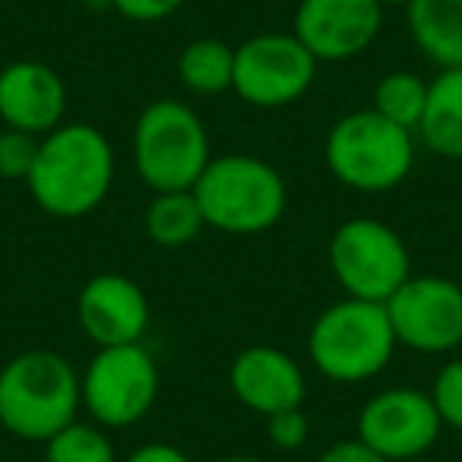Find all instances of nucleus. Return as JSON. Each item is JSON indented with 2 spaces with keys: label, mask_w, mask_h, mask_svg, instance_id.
I'll return each mask as SVG.
<instances>
[{
  "label": "nucleus",
  "mask_w": 462,
  "mask_h": 462,
  "mask_svg": "<svg viewBox=\"0 0 462 462\" xmlns=\"http://www.w3.org/2000/svg\"><path fill=\"white\" fill-rule=\"evenodd\" d=\"M117 155L96 124H60L42 136L26 184L42 212L54 218H83L108 199Z\"/></svg>",
  "instance_id": "obj_1"
},
{
  "label": "nucleus",
  "mask_w": 462,
  "mask_h": 462,
  "mask_svg": "<svg viewBox=\"0 0 462 462\" xmlns=\"http://www.w3.org/2000/svg\"><path fill=\"white\" fill-rule=\"evenodd\" d=\"M83 409L79 374L60 352L29 348L0 367V424L16 440L45 443Z\"/></svg>",
  "instance_id": "obj_2"
},
{
  "label": "nucleus",
  "mask_w": 462,
  "mask_h": 462,
  "mask_svg": "<svg viewBox=\"0 0 462 462\" xmlns=\"http://www.w3.org/2000/svg\"><path fill=\"white\" fill-rule=\"evenodd\" d=\"M193 197L206 218V228L225 235H263L289 206V187L276 165L251 152L212 155L193 184Z\"/></svg>",
  "instance_id": "obj_3"
},
{
  "label": "nucleus",
  "mask_w": 462,
  "mask_h": 462,
  "mask_svg": "<svg viewBox=\"0 0 462 462\" xmlns=\"http://www.w3.org/2000/svg\"><path fill=\"white\" fill-rule=\"evenodd\" d=\"M399 348L386 308L377 301L342 298L317 314L308 333L310 365L333 383H361L377 377Z\"/></svg>",
  "instance_id": "obj_4"
},
{
  "label": "nucleus",
  "mask_w": 462,
  "mask_h": 462,
  "mask_svg": "<svg viewBox=\"0 0 462 462\" xmlns=\"http://www.w3.org/2000/svg\"><path fill=\"white\" fill-rule=\"evenodd\" d=\"M323 159L348 190H396L415 168V134L390 124L374 108L352 111L329 127Z\"/></svg>",
  "instance_id": "obj_5"
},
{
  "label": "nucleus",
  "mask_w": 462,
  "mask_h": 462,
  "mask_svg": "<svg viewBox=\"0 0 462 462\" xmlns=\"http://www.w3.org/2000/svg\"><path fill=\"white\" fill-rule=\"evenodd\" d=\"M212 149L206 124L178 98H155L134 124V165L152 193L193 190Z\"/></svg>",
  "instance_id": "obj_6"
},
{
  "label": "nucleus",
  "mask_w": 462,
  "mask_h": 462,
  "mask_svg": "<svg viewBox=\"0 0 462 462\" xmlns=\"http://www.w3.org/2000/svg\"><path fill=\"white\" fill-rule=\"evenodd\" d=\"M329 270L348 298L386 304L411 276V254L393 225L355 216L329 238Z\"/></svg>",
  "instance_id": "obj_7"
},
{
  "label": "nucleus",
  "mask_w": 462,
  "mask_h": 462,
  "mask_svg": "<svg viewBox=\"0 0 462 462\" xmlns=\"http://www.w3.org/2000/svg\"><path fill=\"white\" fill-rule=\"evenodd\" d=\"M83 409L105 430L134 428L159 399V365L143 342L98 348L79 377Z\"/></svg>",
  "instance_id": "obj_8"
},
{
  "label": "nucleus",
  "mask_w": 462,
  "mask_h": 462,
  "mask_svg": "<svg viewBox=\"0 0 462 462\" xmlns=\"http://www.w3.org/2000/svg\"><path fill=\"white\" fill-rule=\"evenodd\" d=\"M317 67V58L295 32H257L235 48L231 89L254 108H285L308 96Z\"/></svg>",
  "instance_id": "obj_9"
},
{
  "label": "nucleus",
  "mask_w": 462,
  "mask_h": 462,
  "mask_svg": "<svg viewBox=\"0 0 462 462\" xmlns=\"http://www.w3.org/2000/svg\"><path fill=\"white\" fill-rule=\"evenodd\" d=\"M396 342L418 355L462 346V285L447 276H409L383 304Z\"/></svg>",
  "instance_id": "obj_10"
},
{
  "label": "nucleus",
  "mask_w": 462,
  "mask_h": 462,
  "mask_svg": "<svg viewBox=\"0 0 462 462\" xmlns=\"http://www.w3.org/2000/svg\"><path fill=\"white\" fill-rule=\"evenodd\" d=\"M443 421L424 390L390 386L361 405L355 437L390 462L424 456L437 443Z\"/></svg>",
  "instance_id": "obj_11"
},
{
  "label": "nucleus",
  "mask_w": 462,
  "mask_h": 462,
  "mask_svg": "<svg viewBox=\"0 0 462 462\" xmlns=\"http://www.w3.org/2000/svg\"><path fill=\"white\" fill-rule=\"evenodd\" d=\"M380 26L383 7L377 0H298L291 16V32L317 64H342L365 54Z\"/></svg>",
  "instance_id": "obj_12"
},
{
  "label": "nucleus",
  "mask_w": 462,
  "mask_h": 462,
  "mask_svg": "<svg viewBox=\"0 0 462 462\" xmlns=\"http://www.w3.org/2000/svg\"><path fill=\"white\" fill-rule=\"evenodd\" d=\"M77 323L98 348L134 346L149 329V298L124 273H98L79 289Z\"/></svg>",
  "instance_id": "obj_13"
},
{
  "label": "nucleus",
  "mask_w": 462,
  "mask_h": 462,
  "mask_svg": "<svg viewBox=\"0 0 462 462\" xmlns=\"http://www.w3.org/2000/svg\"><path fill=\"white\" fill-rule=\"evenodd\" d=\"M231 393L254 415H276L298 409L308 396V380L295 358L276 346H247L228 367Z\"/></svg>",
  "instance_id": "obj_14"
},
{
  "label": "nucleus",
  "mask_w": 462,
  "mask_h": 462,
  "mask_svg": "<svg viewBox=\"0 0 462 462\" xmlns=\"http://www.w3.org/2000/svg\"><path fill=\"white\" fill-rule=\"evenodd\" d=\"M67 86L42 60H14L0 70V121L4 127L45 136L64 124Z\"/></svg>",
  "instance_id": "obj_15"
},
{
  "label": "nucleus",
  "mask_w": 462,
  "mask_h": 462,
  "mask_svg": "<svg viewBox=\"0 0 462 462\" xmlns=\"http://www.w3.org/2000/svg\"><path fill=\"white\" fill-rule=\"evenodd\" d=\"M418 140L447 162H462V67H447L428 83Z\"/></svg>",
  "instance_id": "obj_16"
},
{
  "label": "nucleus",
  "mask_w": 462,
  "mask_h": 462,
  "mask_svg": "<svg viewBox=\"0 0 462 462\" xmlns=\"http://www.w3.org/2000/svg\"><path fill=\"white\" fill-rule=\"evenodd\" d=\"M405 10L418 51L440 70L462 67V0H411Z\"/></svg>",
  "instance_id": "obj_17"
},
{
  "label": "nucleus",
  "mask_w": 462,
  "mask_h": 462,
  "mask_svg": "<svg viewBox=\"0 0 462 462\" xmlns=\"http://www.w3.org/2000/svg\"><path fill=\"white\" fill-rule=\"evenodd\" d=\"M143 228L149 241L162 247H184L199 238L206 228V218L193 190H162L152 193L146 212H143Z\"/></svg>",
  "instance_id": "obj_18"
},
{
  "label": "nucleus",
  "mask_w": 462,
  "mask_h": 462,
  "mask_svg": "<svg viewBox=\"0 0 462 462\" xmlns=\"http://www.w3.org/2000/svg\"><path fill=\"white\" fill-rule=\"evenodd\" d=\"M178 77L193 96H222L235 77V48L222 39H193L178 58Z\"/></svg>",
  "instance_id": "obj_19"
},
{
  "label": "nucleus",
  "mask_w": 462,
  "mask_h": 462,
  "mask_svg": "<svg viewBox=\"0 0 462 462\" xmlns=\"http://www.w3.org/2000/svg\"><path fill=\"white\" fill-rule=\"evenodd\" d=\"M424 105H428V79L411 70H393L374 86L371 108L396 127L411 130V134L418 130Z\"/></svg>",
  "instance_id": "obj_20"
},
{
  "label": "nucleus",
  "mask_w": 462,
  "mask_h": 462,
  "mask_svg": "<svg viewBox=\"0 0 462 462\" xmlns=\"http://www.w3.org/2000/svg\"><path fill=\"white\" fill-rule=\"evenodd\" d=\"M45 447V462H117L108 430L96 421H70Z\"/></svg>",
  "instance_id": "obj_21"
},
{
  "label": "nucleus",
  "mask_w": 462,
  "mask_h": 462,
  "mask_svg": "<svg viewBox=\"0 0 462 462\" xmlns=\"http://www.w3.org/2000/svg\"><path fill=\"white\" fill-rule=\"evenodd\" d=\"M428 396L434 402L437 415H440L443 428L462 430V358H449L437 371Z\"/></svg>",
  "instance_id": "obj_22"
},
{
  "label": "nucleus",
  "mask_w": 462,
  "mask_h": 462,
  "mask_svg": "<svg viewBox=\"0 0 462 462\" xmlns=\"http://www.w3.org/2000/svg\"><path fill=\"white\" fill-rule=\"evenodd\" d=\"M42 136L23 134V130L4 127L0 130V178L4 180H26L39 155Z\"/></svg>",
  "instance_id": "obj_23"
},
{
  "label": "nucleus",
  "mask_w": 462,
  "mask_h": 462,
  "mask_svg": "<svg viewBox=\"0 0 462 462\" xmlns=\"http://www.w3.org/2000/svg\"><path fill=\"white\" fill-rule=\"evenodd\" d=\"M308 434H310V418L304 415V405L276 411V415L266 418V437H270L273 447L282 449V453L301 449L304 443H308Z\"/></svg>",
  "instance_id": "obj_24"
},
{
  "label": "nucleus",
  "mask_w": 462,
  "mask_h": 462,
  "mask_svg": "<svg viewBox=\"0 0 462 462\" xmlns=\"http://www.w3.org/2000/svg\"><path fill=\"white\" fill-rule=\"evenodd\" d=\"M108 4L130 23H162L178 14L187 0H108Z\"/></svg>",
  "instance_id": "obj_25"
},
{
  "label": "nucleus",
  "mask_w": 462,
  "mask_h": 462,
  "mask_svg": "<svg viewBox=\"0 0 462 462\" xmlns=\"http://www.w3.org/2000/svg\"><path fill=\"white\" fill-rule=\"evenodd\" d=\"M317 462H390V459H383L371 447H365L358 437H352V440H339L329 449H323Z\"/></svg>",
  "instance_id": "obj_26"
},
{
  "label": "nucleus",
  "mask_w": 462,
  "mask_h": 462,
  "mask_svg": "<svg viewBox=\"0 0 462 462\" xmlns=\"http://www.w3.org/2000/svg\"><path fill=\"white\" fill-rule=\"evenodd\" d=\"M124 462H190V456L174 443H143Z\"/></svg>",
  "instance_id": "obj_27"
},
{
  "label": "nucleus",
  "mask_w": 462,
  "mask_h": 462,
  "mask_svg": "<svg viewBox=\"0 0 462 462\" xmlns=\"http://www.w3.org/2000/svg\"><path fill=\"white\" fill-rule=\"evenodd\" d=\"M218 462H263V459H257V456H225Z\"/></svg>",
  "instance_id": "obj_28"
},
{
  "label": "nucleus",
  "mask_w": 462,
  "mask_h": 462,
  "mask_svg": "<svg viewBox=\"0 0 462 462\" xmlns=\"http://www.w3.org/2000/svg\"><path fill=\"white\" fill-rule=\"evenodd\" d=\"M380 7H409L411 0H377Z\"/></svg>",
  "instance_id": "obj_29"
},
{
  "label": "nucleus",
  "mask_w": 462,
  "mask_h": 462,
  "mask_svg": "<svg viewBox=\"0 0 462 462\" xmlns=\"http://www.w3.org/2000/svg\"><path fill=\"white\" fill-rule=\"evenodd\" d=\"M405 462H430V459H424V456H415V459H405Z\"/></svg>",
  "instance_id": "obj_30"
}]
</instances>
